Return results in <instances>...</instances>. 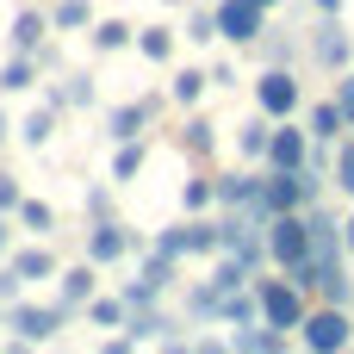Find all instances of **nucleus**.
Here are the masks:
<instances>
[{
  "instance_id": "obj_6",
  "label": "nucleus",
  "mask_w": 354,
  "mask_h": 354,
  "mask_svg": "<svg viewBox=\"0 0 354 354\" xmlns=\"http://www.w3.org/2000/svg\"><path fill=\"white\" fill-rule=\"evenodd\" d=\"M62 317H68L62 305H12L6 324H12V336H25V342H50V336L62 330Z\"/></svg>"
},
{
  "instance_id": "obj_33",
  "label": "nucleus",
  "mask_w": 354,
  "mask_h": 354,
  "mask_svg": "<svg viewBox=\"0 0 354 354\" xmlns=\"http://www.w3.org/2000/svg\"><path fill=\"white\" fill-rule=\"evenodd\" d=\"M131 348H137V342H131V336H118V342H106L100 354H131Z\"/></svg>"
},
{
  "instance_id": "obj_13",
  "label": "nucleus",
  "mask_w": 354,
  "mask_h": 354,
  "mask_svg": "<svg viewBox=\"0 0 354 354\" xmlns=\"http://www.w3.org/2000/svg\"><path fill=\"white\" fill-rule=\"evenodd\" d=\"M81 299H93V268H68V274H62V299H56V305L75 311Z\"/></svg>"
},
{
  "instance_id": "obj_28",
  "label": "nucleus",
  "mask_w": 354,
  "mask_h": 354,
  "mask_svg": "<svg viewBox=\"0 0 354 354\" xmlns=\"http://www.w3.org/2000/svg\"><path fill=\"white\" fill-rule=\"evenodd\" d=\"M336 187L354 199V143H342V149H336Z\"/></svg>"
},
{
  "instance_id": "obj_24",
  "label": "nucleus",
  "mask_w": 354,
  "mask_h": 354,
  "mask_svg": "<svg viewBox=\"0 0 354 354\" xmlns=\"http://www.w3.org/2000/svg\"><path fill=\"white\" fill-rule=\"evenodd\" d=\"M19 224L25 230H50V205L44 199H19Z\"/></svg>"
},
{
  "instance_id": "obj_11",
  "label": "nucleus",
  "mask_w": 354,
  "mask_h": 354,
  "mask_svg": "<svg viewBox=\"0 0 354 354\" xmlns=\"http://www.w3.org/2000/svg\"><path fill=\"white\" fill-rule=\"evenodd\" d=\"M137 50H143L149 62H168V56H174V31H168V25H143V31H137Z\"/></svg>"
},
{
  "instance_id": "obj_8",
  "label": "nucleus",
  "mask_w": 354,
  "mask_h": 354,
  "mask_svg": "<svg viewBox=\"0 0 354 354\" xmlns=\"http://www.w3.org/2000/svg\"><path fill=\"white\" fill-rule=\"evenodd\" d=\"M131 249V236H124V224H112V218H100L93 224V236H87V261L100 268V261H118Z\"/></svg>"
},
{
  "instance_id": "obj_27",
  "label": "nucleus",
  "mask_w": 354,
  "mask_h": 354,
  "mask_svg": "<svg viewBox=\"0 0 354 354\" xmlns=\"http://www.w3.org/2000/svg\"><path fill=\"white\" fill-rule=\"evenodd\" d=\"M50 19H56L62 31H75V25H87V0H62V6H56Z\"/></svg>"
},
{
  "instance_id": "obj_32",
  "label": "nucleus",
  "mask_w": 354,
  "mask_h": 354,
  "mask_svg": "<svg viewBox=\"0 0 354 354\" xmlns=\"http://www.w3.org/2000/svg\"><path fill=\"white\" fill-rule=\"evenodd\" d=\"M19 286H25V280H19V274L6 268V274H0V299H19Z\"/></svg>"
},
{
  "instance_id": "obj_12",
  "label": "nucleus",
  "mask_w": 354,
  "mask_h": 354,
  "mask_svg": "<svg viewBox=\"0 0 354 354\" xmlns=\"http://www.w3.org/2000/svg\"><path fill=\"white\" fill-rule=\"evenodd\" d=\"M12 274H19V280H50L56 261H50V249H19V255H12Z\"/></svg>"
},
{
  "instance_id": "obj_22",
  "label": "nucleus",
  "mask_w": 354,
  "mask_h": 354,
  "mask_svg": "<svg viewBox=\"0 0 354 354\" xmlns=\"http://www.w3.org/2000/svg\"><path fill=\"white\" fill-rule=\"evenodd\" d=\"M50 100H56V106H87V100H93V81H87V75H75V81H68V87H56Z\"/></svg>"
},
{
  "instance_id": "obj_4",
  "label": "nucleus",
  "mask_w": 354,
  "mask_h": 354,
  "mask_svg": "<svg viewBox=\"0 0 354 354\" xmlns=\"http://www.w3.org/2000/svg\"><path fill=\"white\" fill-rule=\"evenodd\" d=\"M255 106H261L268 118H292V112H299V81H292V68H268V75L255 81Z\"/></svg>"
},
{
  "instance_id": "obj_9",
  "label": "nucleus",
  "mask_w": 354,
  "mask_h": 354,
  "mask_svg": "<svg viewBox=\"0 0 354 354\" xmlns=\"http://www.w3.org/2000/svg\"><path fill=\"white\" fill-rule=\"evenodd\" d=\"M143 124H149V100H131V106H118V112L106 118V131H112L118 143H131V137H137Z\"/></svg>"
},
{
  "instance_id": "obj_15",
  "label": "nucleus",
  "mask_w": 354,
  "mask_h": 354,
  "mask_svg": "<svg viewBox=\"0 0 354 354\" xmlns=\"http://www.w3.org/2000/svg\"><path fill=\"white\" fill-rule=\"evenodd\" d=\"M205 87H212V75H199V68H180L168 93H174V106H199V93H205Z\"/></svg>"
},
{
  "instance_id": "obj_18",
  "label": "nucleus",
  "mask_w": 354,
  "mask_h": 354,
  "mask_svg": "<svg viewBox=\"0 0 354 354\" xmlns=\"http://www.w3.org/2000/svg\"><path fill=\"white\" fill-rule=\"evenodd\" d=\"M31 81H37V62H31V56H12V62L0 68V87H6V93H19V87H31Z\"/></svg>"
},
{
  "instance_id": "obj_21",
  "label": "nucleus",
  "mask_w": 354,
  "mask_h": 354,
  "mask_svg": "<svg viewBox=\"0 0 354 354\" xmlns=\"http://www.w3.org/2000/svg\"><path fill=\"white\" fill-rule=\"evenodd\" d=\"M50 131H56V112H31V118L19 124V137H25L31 149H37V143H50Z\"/></svg>"
},
{
  "instance_id": "obj_10",
  "label": "nucleus",
  "mask_w": 354,
  "mask_h": 354,
  "mask_svg": "<svg viewBox=\"0 0 354 354\" xmlns=\"http://www.w3.org/2000/svg\"><path fill=\"white\" fill-rule=\"evenodd\" d=\"M348 56H354V44L342 37V25H324V31H317V62H330V68H342Z\"/></svg>"
},
{
  "instance_id": "obj_7",
  "label": "nucleus",
  "mask_w": 354,
  "mask_h": 354,
  "mask_svg": "<svg viewBox=\"0 0 354 354\" xmlns=\"http://www.w3.org/2000/svg\"><path fill=\"white\" fill-rule=\"evenodd\" d=\"M268 162H274V168H311V143H305V131L280 124V131L268 137Z\"/></svg>"
},
{
  "instance_id": "obj_31",
  "label": "nucleus",
  "mask_w": 354,
  "mask_h": 354,
  "mask_svg": "<svg viewBox=\"0 0 354 354\" xmlns=\"http://www.w3.org/2000/svg\"><path fill=\"white\" fill-rule=\"evenodd\" d=\"M6 205H19V180H12V174H0V212H6Z\"/></svg>"
},
{
  "instance_id": "obj_37",
  "label": "nucleus",
  "mask_w": 354,
  "mask_h": 354,
  "mask_svg": "<svg viewBox=\"0 0 354 354\" xmlns=\"http://www.w3.org/2000/svg\"><path fill=\"white\" fill-rule=\"evenodd\" d=\"M342 243H348V249H354V218H348V224H342Z\"/></svg>"
},
{
  "instance_id": "obj_1",
  "label": "nucleus",
  "mask_w": 354,
  "mask_h": 354,
  "mask_svg": "<svg viewBox=\"0 0 354 354\" xmlns=\"http://www.w3.org/2000/svg\"><path fill=\"white\" fill-rule=\"evenodd\" d=\"M268 255L299 274V268L311 261V224H305L299 212H274V218H268Z\"/></svg>"
},
{
  "instance_id": "obj_26",
  "label": "nucleus",
  "mask_w": 354,
  "mask_h": 354,
  "mask_svg": "<svg viewBox=\"0 0 354 354\" xmlns=\"http://www.w3.org/2000/svg\"><path fill=\"white\" fill-rule=\"evenodd\" d=\"M87 317L112 330V324H124V305H118V299H93V305H87Z\"/></svg>"
},
{
  "instance_id": "obj_42",
  "label": "nucleus",
  "mask_w": 354,
  "mask_h": 354,
  "mask_svg": "<svg viewBox=\"0 0 354 354\" xmlns=\"http://www.w3.org/2000/svg\"><path fill=\"white\" fill-rule=\"evenodd\" d=\"M261 6H274V0H261Z\"/></svg>"
},
{
  "instance_id": "obj_30",
  "label": "nucleus",
  "mask_w": 354,
  "mask_h": 354,
  "mask_svg": "<svg viewBox=\"0 0 354 354\" xmlns=\"http://www.w3.org/2000/svg\"><path fill=\"white\" fill-rule=\"evenodd\" d=\"M187 37H199V44H205V37H218V12H199V19L187 25Z\"/></svg>"
},
{
  "instance_id": "obj_38",
  "label": "nucleus",
  "mask_w": 354,
  "mask_h": 354,
  "mask_svg": "<svg viewBox=\"0 0 354 354\" xmlns=\"http://www.w3.org/2000/svg\"><path fill=\"white\" fill-rule=\"evenodd\" d=\"M317 6H324V12H336V6H342V0H317Z\"/></svg>"
},
{
  "instance_id": "obj_14",
  "label": "nucleus",
  "mask_w": 354,
  "mask_h": 354,
  "mask_svg": "<svg viewBox=\"0 0 354 354\" xmlns=\"http://www.w3.org/2000/svg\"><path fill=\"white\" fill-rule=\"evenodd\" d=\"M37 37H44V12H19V19H12V50H19V56H31V50H37Z\"/></svg>"
},
{
  "instance_id": "obj_40",
  "label": "nucleus",
  "mask_w": 354,
  "mask_h": 354,
  "mask_svg": "<svg viewBox=\"0 0 354 354\" xmlns=\"http://www.w3.org/2000/svg\"><path fill=\"white\" fill-rule=\"evenodd\" d=\"M0 137H6V118H0Z\"/></svg>"
},
{
  "instance_id": "obj_2",
  "label": "nucleus",
  "mask_w": 354,
  "mask_h": 354,
  "mask_svg": "<svg viewBox=\"0 0 354 354\" xmlns=\"http://www.w3.org/2000/svg\"><path fill=\"white\" fill-rule=\"evenodd\" d=\"M299 336H305V348H311V354H342V348H348V336H354V324H348L342 305H324V311H305Z\"/></svg>"
},
{
  "instance_id": "obj_35",
  "label": "nucleus",
  "mask_w": 354,
  "mask_h": 354,
  "mask_svg": "<svg viewBox=\"0 0 354 354\" xmlns=\"http://www.w3.org/2000/svg\"><path fill=\"white\" fill-rule=\"evenodd\" d=\"M6 354H31V342H25V336H19V342H12V348H6Z\"/></svg>"
},
{
  "instance_id": "obj_25",
  "label": "nucleus",
  "mask_w": 354,
  "mask_h": 354,
  "mask_svg": "<svg viewBox=\"0 0 354 354\" xmlns=\"http://www.w3.org/2000/svg\"><path fill=\"white\" fill-rule=\"evenodd\" d=\"M268 137H274L268 124H243V137H236V143H243V156H268Z\"/></svg>"
},
{
  "instance_id": "obj_16",
  "label": "nucleus",
  "mask_w": 354,
  "mask_h": 354,
  "mask_svg": "<svg viewBox=\"0 0 354 354\" xmlns=\"http://www.w3.org/2000/svg\"><path fill=\"white\" fill-rule=\"evenodd\" d=\"M348 118H342V106L336 100H324V106H311V137H324V143H336V131H342Z\"/></svg>"
},
{
  "instance_id": "obj_3",
  "label": "nucleus",
  "mask_w": 354,
  "mask_h": 354,
  "mask_svg": "<svg viewBox=\"0 0 354 354\" xmlns=\"http://www.w3.org/2000/svg\"><path fill=\"white\" fill-rule=\"evenodd\" d=\"M255 292H261V317H268L274 330H299V324H305V299H299V280H292V286H286V280H261Z\"/></svg>"
},
{
  "instance_id": "obj_23",
  "label": "nucleus",
  "mask_w": 354,
  "mask_h": 354,
  "mask_svg": "<svg viewBox=\"0 0 354 354\" xmlns=\"http://www.w3.org/2000/svg\"><path fill=\"white\" fill-rule=\"evenodd\" d=\"M180 143H187L193 156H205V149H212V124H205V118H187V131H180Z\"/></svg>"
},
{
  "instance_id": "obj_5",
  "label": "nucleus",
  "mask_w": 354,
  "mask_h": 354,
  "mask_svg": "<svg viewBox=\"0 0 354 354\" xmlns=\"http://www.w3.org/2000/svg\"><path fill=\"white\" fill-rule=\"evenodd\" d=\"M261 19H268L261 0H224V6H218V37H230V44H255V37H261Z\"/></svg>"
},
{
  "instance_id": "obj_36",
  "label": "nucleus",
  "mask_w": 354,
  "mask_h": 354,
  "mask_svg": "<svg viewBox=\"0 0 354 354\" xmlns=\"http://www.w3.org/2000/svg\"><path fill=\"white\" fill-rule=\"evenodd\" d=\"M162 354H193V348H187V342H168V348H162Z\"/></svg>"
},
{
  "instance_id": "obj_20",
  "label": "nucleus",
  "mask_w": 354,
  "mask_h": 354,
  "mask_svg": "<svg viewBox=\"0 0 354 354\" xmlns=\"http://www.w3.org/2000/svg\"><path fill=\"white\" fill-rule=\"evenodd\" d=\"M124 336H131V342H156V336H168V324H162V317H156V311L143 305V311H137V317L124 324Z\"/></svg>"
},
{
  "instance_id": "obj_17",
  "label": "nucleus",
  "mask_w": 354,
  "mask_h": 354,
  "mask_svg": "<svg viewBox=\"0 0 354 354\" xmlns=\"http://www.w3.org/2000/svg\"><path fill=\"white\" fill-rule=\"evenodd\" d=\"M131 37H137V31H131L124 19H100V25H93V50H124Z\"/></svg>"
},
{
  "instance_id": "obj_39",
  "label": "nucleus",
  "mask_w": 354,
  "mask_h": 354,
  "mask_svg": "<svg viewBox=\"0 0 354 354\" xmlns=\"http://www.w3.org/2000/svg\"><path fill=\"white\" fill-rule=\"evenodd\" d=\"M0 255H6V224H0Z\"/></svg>"
},
{
  "instance_id": "obj_41",
  "label": "nucleus",
  "mask_w": 354,
  "mask_h": 354,
  "mask_svg": "<svg viewBox=\"0 0 354 354\" xmlns=\"http://www.w3.org/2000/svg\"><path fill=\"white\" fill-rule=\"evenodd\" d=\"M168 6H180V0H168Z\"/></svg>"
},
{
  "instance_id": "obj_34",
  "label": "nucleus",
  "mask_w": 354,
  "mask_h": 354,
  "mask_svg": "<svg viewBox=\"0 0 354 354\" xmlns=\"http://www.w3.org/2000/svg\"><path fill=\"white\" fill-rule=\"evenodd\" d=\"M193 354H230V348H224V342H199Z\"/></svg>"
},
{
  "instance_id": "obj_29",
  "label": "nucleus",
  "mask_w": 354,
  "mask_h": 354,
  "mask_svg": "<svg viewBox=\"0 0 354 354\" xmlns=\"http://www.w3.org/2000/svg\"><path fill=\"white\" fill-rule=\"evenodd\" d=\"M336 106H342V118L354 124V75H342V81H336Z\"/></svg>"
},
{
  "instance_id": "obj_19",
  "label": "nucleus",
  "mask_w": 354,
  "mask_h": 354,
  "mask_svg": "<svg viewBox=\"0 0 354 354\" xmlns=\"http://www.w3.org/2000/svg\"><path fill=\"white\" fill-rule=\"evenodd\" d=\"M137 168H143V143L131 137V143H118V156H112V180H137Z\"/></svg>"
}]
</instances>
